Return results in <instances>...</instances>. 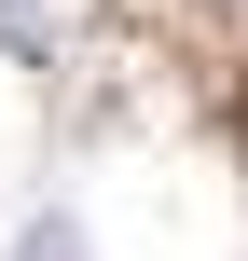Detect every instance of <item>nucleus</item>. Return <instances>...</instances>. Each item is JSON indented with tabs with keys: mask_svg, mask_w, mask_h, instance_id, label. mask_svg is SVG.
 Here are the masks:
<instances>
[{
	"mask_svg": "<svg viewBox=\"0 0 248 261\" xmlns=\"http://www.w3.org/2000/svg\"><path fill=\"white\" fill-rule=\"evenodd\" d=\"M28 261H83V248H69V234H55V220H41V234H28Z\"/></svg>",
	"mask_w": 248,
	"mask_h": 261,
	"instance_id": "f257e3e1",
	"label": "nucleus"
}]
</instances>
